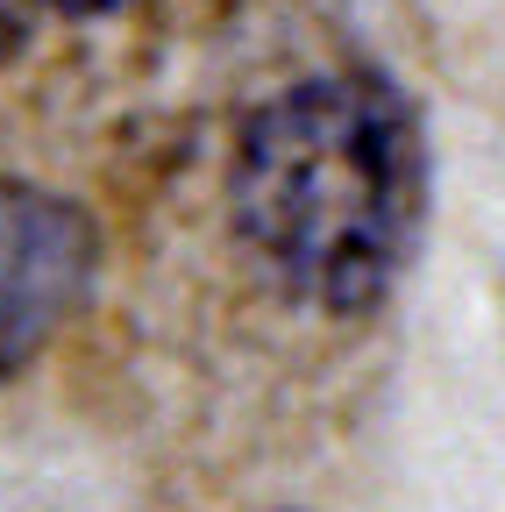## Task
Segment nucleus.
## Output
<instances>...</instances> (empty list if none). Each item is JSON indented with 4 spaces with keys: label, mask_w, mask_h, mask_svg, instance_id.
I'll return each mask as SVG.
<instances>
[{
    "label": "nucleus",
    "mask_w": 505,
    "mask_h": 512,
    "mask_svg": "<svg viewBox=\"0 0 505 512\" xmlns=\"http://www.w3.org/2000/svg\"><path fill=\"white\" fill-rule=\"evenodd\" d=\"M427 200L413 107L377 79H306L249 114L235 221L264 271L328 313H363L399 278Z\"/></svg>",
    "instance_id": "f257e3e1"
},
{
    "label": "nucleus",
    "mask_w": 505,
    "mask_h": 512,
    "mask_svg": "<svg viewBox=\"0 0 505 512\" xmlns=\"http://www.w3.org/2000/svg\"><path fill=\"white\" fill-rule=\"evenodd\" d=\"M93 221L43 185L0 178V384L79 313L93 285Z\"/></svg>",
    "instance_id": "f03ea898"
},
{
    "label": "nucleus",
    "mask_w": 505,
    "mask_h": 512,
    "mask_svg": "<svg viewBox=\"0 0 505 512\" xmlns=\"http://www.w3.org/2000/svg\"><path fill=\"white\" fill-rule=\"evenodd\" d=\"M15 36H22V8H15V0H0V57L15 50Z\"/></svg>",
    "instance_id": "7ed1b4c3"
},
{
    "label": "nucleus",
    "mask_w": 505,
    "mask_h": 512,
    "mask_svg": "<svg viewBox=\"0 0 505 512\" xmlns=\"http://www.w3.org/2000/svg\"><path fill=\"white\" fill-rule=\"evenodd\" d=\"M43 8H65V15H100V8H121V0H43Z\"/></svg>",
    "instance_id": "20e7f679"
}]
</instances>
